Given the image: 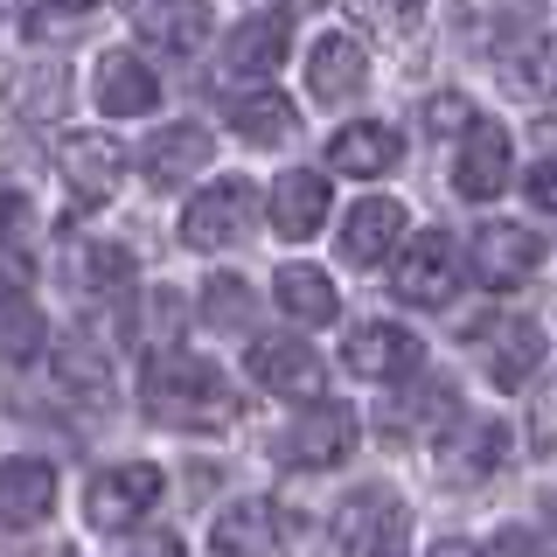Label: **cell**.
<instances>
[{
  "instance_id": "obj_28",
  "label": "cell",
  "mask_w": 557,
  "mask_h": 557,
  "mask_svg": "<svg viewBox=\"0 0 557 557\" xmlns=\"http://www.w3.org/2000/svg\"><path fill=\"white\" fill-rule=\"evenodd\" d=\"M57 391H70L77 405H104V397H112V370H104V356L91 342H63L57 348Z\"/></svg>"
},
{
  "instance_id": "obj_1",
  "label": "cell",
  "mask_w": 557,
  "mask_h": 557,
  "mask_svg": "<svg viewBox=\"0 0 557 557\" xmlns=\"http://www.w3.org/2000/svg\"><path fill=\"white\" fill-rule=\"evenodd\" d=\"M147 411L174 432H223L237 418V391L231 376L209 356H188V348H168L147 370Z\"/></svg>"
},
{
  "instance_id": "obj_10",
  "label": "cell",
  "mask_w": 557,
  "mask_h": 557,
  "mask_svg": "<svg viewBox=\"0 0 557 557\" xmlns=\"http://www.w3.org/2000/svg\"><path fill=\"white\" fill-rule=\"evenodd\" d=\"M418 335L411 327H397V321H362L356 335L342 342V362H348V376H370V383H397V376H411L418 370Z\"/></svg>"
},
{
  "instance_id": "obj_39",
  "label": "cell",
  "mask_w": 557,
  "mask_h": 557,
  "mask_svg": "<svg viewBox=\"0 0 557 557\" xmlns=\"http://www.w3.org/2000/svg\"><path fill=\"white\" fill-rule=\"evenodd\" d=\"M22 278H28L22 258H0V293H22Z\"/></svg>"
},
{
  "instance_id": "obj_29",
  "label": "cell",
  "mask_w": 557,
  "mask_h": 557,
  "mask_svg": "<svg viewBox=\"0 0 557 557\" xmlns=\"http://www.w3.org/2000/svg\"><path fill=\"white\" fill-rule=\"evenodd\" d=\"M63 98H70V77L57 63H35L22 84H14V104H22L28 126H49V119H63Z\"/></svg>"
},
{
  "instance_id": "obj_24",
  "label": "cell",
  "mask_w": 557,
  "mask_h": 557,
  "mask_svg": "<svg viewBox=\"0 0 557 557\" xmlns=\"http://www.w3.org/2000/svg\"><path fill=\"white\" fill-rule=\"evenodd\" d=\"M209 544L223 557H272L278 550V522H272V502H231L209 530Z\"/></svg>"
},
{
  "instance_id": "obj_31",
  "label": "cell",
  "mask_w": 557,
  "mask_h": 557,
  "mask_svg": "<svg viewBox=\"0 0 557 557\" xmlns=\"http://www.w3.org/2000/svg\"><path fill=\"white\" fill-rule=\"evenodd\" d=\"M84 286L91 293H126L133 286V258L119 251V244H98V251L84 258Z\"/></svg>"
},
{
  "instance_id": "obj_38",
  "label": "cell",
  "mask_w": 557,
  "mask_h": 557,
  "mask_svg": "<svg viewBox=\"0 0 557 557\" xmlns=\"http://www.w3.org/2000/svg\"><path fill=\"white\" fill-rule=\"evenodd\" d=\"M557 440V391L544 397V411H536V446H550Z\"/></svg>"
},
{
  "instance_id": "obj_5",
  "label": "cell",
  "mask_w": 557,
  "mask_h": 557,
  "mask_svg": "<svg viewBox=\"0 0 557 557\" xmlns=\"http://www.w3.org/2000/svg\"><path fill=\"white\" fill-rule=\"evenodd\" d=\"M405 536H411V516H405V502H397L383 481L356 487V495L342 502V516H335V544L342 550H362V557L405 550Z\"/></svg>"
},
{
  "instance_id": "obj_8",
  "label": "cell",
  "mask_w": 557,
  "mask_h": 557,
  "mask_svg": "<svg viewBox=\"0 0 557 557\" xmlns=\"http://www.w3.org/2000/svg\"><path fill=\"white\" fill-rule=\"evenodd\" d=\"M467 265H474L481 286L509 293V286H522V278L544 265V237L522 231V223H481L474 244H467Z\"/></svg>"
},
{
  "instance_id": "obj_20",
  "label": "cell",
  "mask_w": 557,
  "mask_h": 557,
  "mask_svg": "<svg viewBox=\"0 0 557 557\" xmlns=\"http://www.w3.org/2000/svg\"><path fill=\"white\" fill-rule=\"evenodd\" d=\"M209 168V133L202 126H161L147 139V153H139V174H147L153 188H182L188 174Z\"/></svg>"
},
{
  "instance_id": "obj_19",
  "label": "cell",
  "mask_w": 557,
  "mask_h": 557,
  "mask_svg": "<svg viewBox=\"0 0 557 557\" xmlns=\"http://www.w3.org/2000/svg\"><path fill=\"white\" fill-rule=\"evenodd\" d=\"M307 84H313V98H327V104L356 98L362 84H370V57H362L356 35H321L313 57H307Z\"/></svg>"
},
{
  "instance_id": "obj_11",
  "label": "cell",
  "mask_w": 557,
  "mask_h": 557,
  "mask_svg": "<svg viewBox=\"0 0 557 557\" xmlns=\"http://www.w3.org/2000/svg\"><path fill=\"white\" fill-rule=\"evenodd\" d=\"M119 182H126V153H119V139L112 133H70V147H63L70 202H112Z\"/></svg>"
},
{
  "instance_id": "obj_15",
  "label": "cell",
  "mask_w": 557,
  "mask_h": 557,
  "mask_svg": "<svg viewBox=\"0 0 557 557\" xmlns=\"http://www.w3.org/2000/svg\"><path fill=\"white\" fill-rule=\"evenodd\" d=\"M321 223H327V174H313V168L278 174L272 182V231L286 244H307Z\"/></svg>"
},
{
  "instance_id": "obj_13",
  "label": "cell",
  "mask_w": 557,
  "mask_h": 557,
  "mask_svg": "<svg viewBox=\"0 0 557 557\" xmlns=\"http://www.w3.org/2000/svg\"><path fill=\"white\" fill-rule=\"evenodd\" d=\"M405 244V202L391 196H362L342 223V258L348 265H383V258Z\"/></svg>"
},
{
  "instance_id": "obj_18",
  "label": "cell",
  "mask_w": 557,
  "mask_h": 557,
  "mask_svg": "<svg viewBox=\"0 0 557 557\" xmlns=\"http://www.w3.org/2000/svg\"><path fill=\"white\" fill-rule=\"evenodd\" d=\"M286 49H293V8H265V14H251V22H237L231 70L237 77H272V70L286 63Z\"/></svg>"
},
{
  "instance_id": "obj_34",
  "label": "cell",
  "mask_w": 557,
  "mask_h": 557,
  "mask_svg": "<svg viewBox=\"0 0 557 557\" xmlns=\"http://www.w3.org/2000/svg\"><path fill=\"white\" fill-rule=\"evenodd\" d=\"M440 418H453V391H446V383H425V391L411 397V411H397L391 425H397V432H405V425L425 432V425H440Z\"/></svg>"
},
{
  "instance_id": "obj_35",
  "label": "cell",
  "mask_w": 557,
  "mask_h": 557,
  "mask_svg": "<svg viewBox=\"0 0 557 557\" xmlns=\"http://www.w3.org/2000/svg\"><path fill=\"white\" fill-rule=\"evenodd\" d=\"M425 126L432 133H467V126H474V104H467L460 91H440V98H425Z\"/></svg>"
},
{
  "instance_id": "obj_14",
  "label": "cell",
  "mask_w": 557,
  "mask_h": 557,
  "mask_svg": "<svg viewBox=\"0 0 557 557\" xmlns=\"http://www.w3.org/2000/svg\"><path fill=\"white\" fill-rule=\"evenodd\" d=\"M397 153H405V133L383 126V119H356V126H342L335 139H327V168H335V174H356V182L391 174Z\"/></svg>"
},
{
  "instance_id": "obj_17",
  "label": "cell",
  "mask_w": 557,
  "mask_h": 557,
  "mask_svg": "<svg viewBox=\"0 0 557 557\" xmlns=\"http://www.w3.org/2000/svg\"><path fill=\"white\" fill-rule=\"evenodd\" d=\"M244 370H251V383H265L278 397H321V362H313L307 342H251Z\"/></svg>"
},
{
  "instance_id": "obj_9",
  "label": "cell",
  "mask_w": 557,
  "mask_h": 557,
  "mask_svg": "<svg viewBox=\"0 0 557 557\" xmlns=\"http://www.w3.org/2000/svg\"><path fill=\"white\" fill-rule=\"evenodd\" d=\"M509 467V425L502 418H460V432L440 446V481L446 487H481Z\"/></svg>"
},
{
  "instance_id": "obj_12",
  "label": "cell",
  "mask_w": 557,
  "mask_h": 557,
  "mask_svg": "<svg viewBox=\"0 0 557 557\" xmlns=\"http://www.w3.org/2000/svg\"><path fill=\"white\" fill-rule=\"evenodd\" d=\"M126 22L139 42L168 49V57H196L209 42V8L202 0H126Z\"/></svg>"
},
{
  "instance_id": "obj_32",
  "label": "cell",
  "mask_w": 557,
  "mask_h": 557,
  "mask_svg": "<svg viewBox=\"0 0 557 557\" xmlns=\"http://www.w3.org/2000/svg\"><path fill=\"white\" fill-rule=\"evenodd\" d=\"M348 14L370 22V28H383V35H405L418 14H425V0H348Z\"/></svg>"
},
{
  "instance_id": "obj_36",
  "label": "cell",
  "mask_w": 557,
  "mask_h": 557,
  "mask_svg": "<svg viewBox=\"0 0 557 557\" xmlns=\"http://www.w3.org/2000/svg\"><path fill=\"white\" fill-rule=\"evenodd\" d=\"M35 231V209L14 196V188H0V244H22Z\"/></svg>"
},
{
  "instance_id": "obj_7",
  "label": "cell",
  "mask_w": 557,
  "mask_h": 557,
  "mask_svg": "<svg viewBox=\"0 0 557 557\" xmlns=\"http://www.w3.org/2000/svg\"><path fill=\"white\" fill-rule=\"evenodd\" d=\"M509 174H516L509 133H502L495 119H474V126L460 133V153H453V188H460L467 202H495L502 188H509Z\"/></svg>"
},
{
  "instance_id": "obj_4",
  "label": "cell",
  "mask_w": 557,
  "mask_h": 557,
  "mask_svg": "<svg viewBox=\"0 0 557 557\" xmlns=\"http://www.w3.org/2000/svg\"><path fill=\"white\" fill-rule=\"evenodd\" d=\"M251 231H258V188L251 182H216L182 209V244H196V251L244 244Z\"/></svg>"
},
{
  "instance_id": "obj_16",
  "label": "cell",
  "mask_w": 557,
  "mask_h": 557,
  "mask_svg": "<svg viewBox=\"0 0 557 557\" xmlns=\"http://www.w3.org/2000/svg\"><path fill=\"white\" fill-rule=\"evenodd\" d=\"M57 509V467L49 460H0V522L8 530H35Z\"/></svg>"
},
{
  "instance_id": "obj_30",
  "label": "cell",
  "mask_w": 557,
  "mask_h": 557,
  "mask_svg": "<svg viewBox=\"0 0 557 557\" xmlns=\"http://www.w3.org/2000/svg\"><path fill=\"white\" fill-rule=\"evenodd\" d=\"M251 313H258V293L244 286L237 272H216V278L202 286V321H209V327H244Z\"/></svg>"
},
{
  "instance_id": "obj_26",
  "label": "cell",
  "mask_w": 557,
  "mask_h": 557,
  "mask_svg": "<svg viewBox=\"0 0 557 557\" xmlns=\"http://www.w3.org/2000/svg\"><path fill=\"white\" fill-rule=\"evenodd\" d=\"M42 356V307L28 293H0V370H28Z\"/></svg>"
},
{
  "instance_id": "obj_37",
  "label": "cell",
  "mask_w": 557,
  "mask_h": 557,
  "mask_svg": "<svg viewBox=\"0 0 557 557\" xmlns=\"http://www.w3.org/2000/svg\"><path fill=\"white\" fill-rule=\"evenodd\" d=\"M522 196H530L536 209H550V216H557V161H536L530 174H522Z\"/></svg>"
},
{
  "instance_id": "obj_27",
  "label": "cell",
  "mask_w": 557,
  "mask_h": 557,
  "mask_svg": "<svg viewBox=\"0 0 557 557\" xmlns=\"http://www.w3.org/2000/svg\"><path fill=\"white\" fill-rule=\"evenodd\" d=\"M231 133L244 147H278V139H293V104L278 91H251L231 104Z\"/></svg>"
},
{
  "instance_id": "obj_2",
  "label": "cell",
  "mask_w": 557,
  "mask_h": 557,
  "mask_svg": "<svg viewBox=\"0 0 557 557\" xmlns=\"http://www.w3.org/2000/svg\"><path fill=\"white\" fill-rule=\"evenodd\" d=\"M453 286H460V244L453 231H418L405 237V251H397V272H391V293L405 307H446Z\"/></svg>"
},
{
  "instance_id": "obj_6",
  "label": "cell",
  "mask_w": 557,
  "mask_h": 557,
  "mask_svg": "<svg viewBox=\"0 0 557 557\" xmlns=\"http://www.w3.org/2000/svg\"><path fill=\"white\" fill-rule=\"evenodd\" d=\"M153 502H161V467H147V460L104 467V474L84 487V516H91V530H133Z\"/></svg>"
},
{
  "instance_id": "obj_21",
  "label": "cell",
  "mask_w": 557,
  "mask_h": 557,
  "mask_svg": "<svg viewBox=\"0 0 557 557\" xmlns=\"http://www.w3.org/2000/svg\"><path fill=\"white\" fill-rule=\"evenodd\" d=\"M153 98H161V84H153V70L126 57V49H112V57L98 63V112L104 119H147Z\"/></svg>"
},
{
  "instance_id": "obj_33",
  "label": "cell",
  "mask_w": 557,
  "mask_h": 557,
  "mask_svg": "<svg viewBox=\"0 0 557 557\" xmlns=\"http://www.w3.org/2000/svg\"><path fill=\"white\" fill-rule=\"evenodd\" d=\"M98 22V0H35V28L42 35H77Z\"/></svg>"
},
{
  "instance_id": "obj_25",
  "label": "cell",
  "mask_w": 557,
  "mask_h": 557,
  "mask_svg": "<svg viewBox=\"0 0 557 557\" xmlns=\"http://www.w3.org/2000/svg\"><path fill=\"white\" fill-rule=\"evenodd\" d=\"M502 84L516 98H557V35H522L502 57Z\"/></svg>"
},
{
  "instance_id": "obj_22",
  "label": "cell",
  "mask_w": 557,
  "mask_h": 557,
  "mask_svg": "<svg viewBox=\"0 0 557 557\" xmlns=\"http://www.w3.org/2000/svg\"><path fill=\"white\" fill-rule=\"evenodd\" d=\"M536 370H544V327L536 321H495L487 327V376H495L502 391L530 383Z\"/></svg>"
},
{
  "instance_id": "obj_3",
  "label": "cell",
  "mask_w": 557,
  "mask_h": 557,
  "mask_svg": "<svg viewBox=\"0 0 557 557\" xmlns=\"http://www.w3.org/2000/svg\"><path fill=\"white\" fill-rule=\"evenodd\" d=\"M356 453V411L335 397H307V411H293V425L278 432V460L286 467H335Z\"/></svg>"
},
{
  "instance_id": "obj_40",
  "label": "cell",
  "mask_w": 557,
  "mask_h": 557,
  "mask_svg": "<svg viewBox=\"0 0 557 557\" xmlns=\"http://www.w3.org/2000/svg\"><path fill=\"white\" fill-rule=\"evenodd\" d=\"M293 8H313V0H293Z\"/></svg>"
},
{
  "instance_id": "obj_23",
  "label": "cell",
  "mask_w": 557,
  "mask_h": 557,
  "mask_svg": "<svg viewBox=\"0 0 557 557\" xmlns=\"http://www.w3.org/2000/svg\"><path fill=\"white\" fill-rule=\"evenodd\" d=\"M272 300L286 307V321H300V327H321V321H335V313H342V293L327 286L321 265H286V272L272 278Z\"/></svg>"
}]
</instances>
